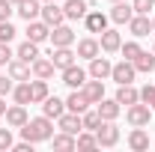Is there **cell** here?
<instances>
[{"label": "cell", "instance_id": "29", "mask_svg": "<svg viewBox=\"0 0 155 152\" xmlns=\"http://www.w3.org/2000/svg\"><path fill=\"white\" fill-rule=\"evenodd\" d=\"M30 90H33V104H42V101L51 95V90H48V81H45V78L30 81Z\"/></svg>", "mask_w": 155, "mask_h": 152}, {"label": "cell", "instance_id": "47", "mask_svg": "<svg viewBox=\"0 0 155 152\" xmlns=\"http://www.w3.org/2000/svg\"><path fill=\"white\" fill-rule=\"evenodd\" d=\"M12 3H15V6H18V3H24V0H12Z\"/></svg>", "mask_w": 155, "mask_h": 152}, {"label": "cell", "instance_id": "1", "mask_svg": "<svg viewBox=\"0 0 155 152\" xmlns=\"http://www.w3.org/2000/svg\"><path fill=\"white\" fill-rule=\"evenodd\" d=\"M21 137L30 140V143H42V140H51L54 137V125H51V116H36V119H27V125H21Z\"/></svg>", "mask_w": 155, "mask_h": 152}, {"label": "cell", "instance_id": "4", "mask_svg": "<svg viewBox=\"0 0 155 152\" xmlns=\"http://www.w3.org/2000/svg\"><path fill=\"white\" fill-rule=\"evenodd\" d=\"M96 140H98V146H116L119 143V128L114 125V119H104L96 128Z\"/></svg>", "mask_w": 155, "mask_h": 152}, {"label": "cell", "instance_id": "30", "mask_svg": "<svg viewBox=\"0 0 155 152\" xmlns=\"http://www.w3.org/2000/svg\"><path fill=\"white\" fill-rule=\"evenodd\" d=\"M15 57H18V60H24V63H33V60L39 57V45H36V42H30V39H27L24 45H18V51H15Z\"/></svg>", "mask_w": 155, "mask_h": 152}, {"label": "cell", "instance_id": "2", "mask_svg": "<svg viewBox=\"0 0 155 152\" xmlns=\"http://www.w3.org/2000/svg\"><path fill=\"white\" fill-rule=\"evenodd\" d=\"M125 119H128L131 125H149V119H152V107H149L146 101H134V104H128Z\"/></svg>", "mask_w": 155, "mask_h": 152}, {"label": "cell", "instance_id": "43", "mask_svg": "<svg viewBox=\"0 0 155 152\" xmlns=\"http://www.w3.org/2000/svg\"><path fill=\"white\" fill-rule=\"evenodd\" d=\"M12 149L15 152H33V143H30V140H21V143H15Z\"/></svg>", "mask_w": 155, "mask_h": 152}, {"label": "cell", "instance_id": "22", "mask_svg": "<svg viewBox=\"0 0 155 152\" xmlns=\"http://www.w3.org/2000/svg\"><path fill=\"white\" fill-rule=\"evenodd\" d=\"M81 90L87 93V98H90L93 104H98V101L104 98V81H98V78H93V81H87V84H84Z\"/></svg>", "mask_w": 155, "mask_h": 152}, {"label": "cell", "instance_id": "20", "mask_svg": "<svg viewBox=\"0 0 155 152\" xmlns=\"http://www.w3.org/2000/svg\"><path fill=\"white\" fill-rule=\"evenodd\" d=\"M128 146L134 152H146L149 149V134L143 131V125H134V131L128 134Z\"/></svg>", "mask_w": 155, "mask_h": 152}, {"label": "cell", "instance_id": "46", "mask_svg": "<svg viewBox=\"0 0 155 152\" xmlns=\"http://www.w3.org/2000/svg\"><path fill=\"white\" fill-rule=\"evenodd\" d=\"M152 33H155V15H152Z\"/></svg>", "mask_w": 155, "mask_h": 152}, {"label": "cell", "instance_id": "16", "mask_svg": "<svg viewBox=\"0 0 155 152\" xmlns=\"http://www.w3.org/2000/svg\"><path fill=\"white\" fill-rule=\"evenodd\" d=\"M110 69H114V63H110L107 57H93L90 60V78L104 81V78H110Z\"/></svg>", "mask_w": 155, "mask_h": 152}, {"label": "cell", "instance_id": "27", "mask_svg": "<svg viewBox=\"0 0 155 152\" xmlns=\"http://www.w3.org/2000/svg\"><path fill=\"white\" fill-rule=\"evenodd\" d=\"M30 72H33L36 78H45V81H48V78L54 75V63L45 60V57H36L33 63H30Z\"/></svg>", "mask_w": 155, "mask_h": 152}, {"label": "cell", "instance_id": "10", "mask_svg": "<svg viewBox=\"0 0 155 152\" xmlns=\"http://www.w3.org/2000/svg\"><path fill=\"white\" fill-rule=\"evenodd\" d=\"M51 42H54V48L75 45V30H72V27H66V24H57V27H51Z\"/></svg>", "mask_w": 155, "mask_h": 152}, {"label": "cell", "instance_id": "35", "mask_svg": "<svg viewBox=\"0 0 155 152\" xmlns=\"http://www.w3.org/2000/svg\"><path fill=\"white\" fill-rule=\"evenodd\" d=\"M119 51H122V60H131V63H134V57L140 54V51H143V48H140L137 42H125V45H122Z\"/></svg>", "mask_w": 155, "mask_h": 152}, {"label": "cell", "instance_id": "36", "mask_svg": "<svg viewBox=\"0 0 155 152\" xmlns=\"http://www.w3.org/2000/svg\"><path fill=\"white\" fill-rule=\"evenodd\" d=\"M15 33H18V30H15L9 21H0V42H12V39H15Z\"/></svg>", "mask_w": 155, "mask_h": 152}, {"label": "cell", "instance_id": "49", "mask_svg": "<svg viewBox=\"0 0 155 152\" xmlns=\"http://www.w3.org/2000/svg\"><path fill=\"white\" fill-rule=\"evenodd\" d=\"M152 54H155V48H152Z\"/></svg>", "mask_w": 155, "mask_h": 152}, {"label": "cell", "instance_id": "31", "mask_svg": "<svg viewBox=\"0 0 155 152\" xmlns=\"http://www.w3.org/2000/svg\"><path fill=\"white\" fill-rule=\"evenodd\" d=\"M134 69H137V72H143V75H149V72L155 69V54H149V51H140V54L134 57Z\"/></svg>", "mask_w": 155, "mask_h": 152}, {"label": "cell", "instance_id": "19", "mask_svg": "<svg viewBox=\"0 0 155 152\" xmlns=\"http://www.w3.org/2000/svg\"><path fill=\"white\" fill-rule=\"evenodd\" d=\"M6 69H9V78L12 81H30V63H24V60L12 57Z\"/></svg>", "mask_w": 155, "mask_h": 152}, {"label": "cell", "instance_id": "12", "mask_svg": "<svg viewBox=\"0 0 155 152\" xmlns=\"http://www.w3.org/2000/svg\"><path fill=\"white\" fill-rule=\"evenodd\" d=\"M98 45H101V51H104V54H116V51L122 48V36H119V30H101Z\"/></svg>", "mask_w": 155, "mask_h": 152}, {"label": "cell", "instance_id": "6", "mask_svg": "<svg viewBox=\"0 0 155 152\" xmlns=\"http://www.w3.org/2000/svg\"><path fill=\"white\" fill-rule=\"evenodd\" d=\"M134 75H137V69H134V63H131V60L114 63V69H110V78H114L116 84H131Z\"/></svg>", "mask_w": 155, "mask_h": 152}, {"label": "cell", "instance_id": "48", "mask_svg": "<svg viewBox=\"0 0 155 152\" xmlns=\"http://www.w3.org/2000/svg\"><path fill=\"white\" fill-rule=\"evenodd\" d=\"M110 3H119V0H110Z\"/></svg>", "mask_w": 155, "mask_h": 152}, {"label": "cell", "instance_id": "41", "mask_svg": "<svg viewBox=\"0 0 155 152\" xmlns=\"http://www.w3.org/2000/svg\"><path fill=\"white\" fill-rule=\"evenodd\" d=\"M152 98H155V84H146V87L140 90V101H146V104H149Z\"/></svg>", "mask_w": 155, "mask_h": 152}, {"label": "cell", "instance_id": "44", "mask_svg": "<svg viewBox=\"0 0 155 152\" xmlns=\"http://www.w3.org/2000/svg\"><path fill=\"white\" fill-rule=\"evenodd\" d=\"M0 116H6V98L0 95Z\"/></svg>", "mask_w": 155, "mask_h": 152}, {"label": "cell", "instance_id": "45", "mask_svg": "<svg viewBox=\"0 0 155 152\" xmlns=\"http://www.w3.org/2000/svg\"><path fill=\"white\" fill-rule=\"evenodd\" d=\"M149 107H152V114H155V98H152V101H149Z\"/></svg>", "mask_w": 155, "mask_h": 152}, {"label": "cell", "instance_id": "37", "mask_svg": "<svg viewBox=\"0 0 155 152\" xmlns=\"http://www.w3.org/2000/svg\"><path fill=\"white\" fill-rule=\"evenodd\" d=\"M137 15H149V9H155V0H131Z\"/></svg>", "mask_w": 155, "mask_h": 152}, {"label": "cell", "instance_id": "14", "mask_svg": "<svg viewBox=\"0 0 155 152\" xmlns=\"http://www.w3.org/2000/svg\"><path fill=\"white\" fill-rule=\"evenodd\" d=\"M128 30H131L134 39L149 36V33H152V21H149V15H137V12H134V18L128 21Z\"/></svg>", "mask_w": 155, "mask_h": 152}, {"label": "cell", "instance_id": "23", "mask_svg": "<svg viewBox=\"0 0 155 152\" xmlns=\"http://www.w3.org/2000/svg\"><path fill=\"white\" fill-rule=\"evenodd\" d=\"M42 114L51 116V119H57L60 114H66V101H60L57 95H48V98L42 101Z\"/></svg>", "mask_w": 155, "mask_h": 152}, {"label": "cell", "instance_id": "21", "mask_svg": "<svg viewBox=\"0 0 155 152\" xmlns=\"http://www.w3.org/2000/svg\"><path fill=\"white\" fill-rule=\"evenodd\" d=\"M15 12H18L24 21H36L39 15H42V6H39V0H24V3L15 6Z\"/></svg>", "mask_w": 155, "mask_h": 152}, {"label": "cell", "instance_id": "8", "mask_svg": "<svg viewBox=\"0 0 155 152\" xmlns=\"http://www.w3.org/2000/svg\"><path fill=\"white\" fill-rule=\"evenodd\" d=\"M75 57H78V51H72V45H66V48H54L51 63H54V69H69V66L78 63Z\"/></svg>", "mask_w": 155, "mask_h": 152}, {"label": "cell", "instance_id": "15", "mask_svg": "<svg viewBox=\"0 0 155 152\" xmlns=\"http://www.w3.org/2000/svg\"><path fill=\"white\" fill-rule=\"evenodd\" d=\"M131 18H134V6L131 3H125V0L114 3V9H110V21L114 24H128Z\"/></svg>", "mask_w": 155, "mask_h": 152}, {"label": "cell", "instance_id": "3", "mask_svg": "<svg viewBox=\"0 0 155 152\" xmlns=\"http://www.w3.org/2000/svg\"><path fill=\"white\" fill-rule=\"evenodd\" d=\"M39 18L45 21L48 27H57V24H66V12H63V6H60L57 0H45V6H42V15Z\"/></svg>", "mask_w": 155, "mask_h": 152}, {"label": "cell", "instance_id": "40", "mask_svg": "<svg viewBox=\"0 0 155 152\" xmlns=\"http://www.w3.org/2000/svg\"><path fill=\"white\" fill-rule=\"evenodd\" d=\"M15 57L12 54V48H9V42H0V66H9V60Z\"/></svg>", "mask_w": 155, "mask_h": 152}, {"label": "cell", "instance_id": "5", "mask_svg": "<svg viewBox=\"0 0 155 152\" xmlns=\"http://www.w3.org/2000/svg\"><path fill=\"white\" fill-rule=\"evenodd\" d=\"M57 125H60V131H66V134H81L84 131V122H81V114H72V111H66V114H60L57 116Z\"/></svg>", "mask_w": 155, "mask_h": 152}, {"label": "cell", "instance_id": "9", "mask_svg": "<svg viewBox=\"0 0 155 152\" xmlns=\"http://www.w3.org/2000/svg\"><path fill=\"white\" fill-rule=\"evenodd\" d=\"M27 39H30V42H36V45H42L45 39H51V27H48L42 18L27 21Z\"/></svg>", "mask_w": 155, "mask_h": 152}, {"label": "cell", "instance_id": "32", "mask_svg": "<svg viewBox=\"0 0 155 152\" xmlns=\"http://www.w3.org/2000/svg\"><path fill=\"white\" fill-rule=\"evenodd\" d=\"M51 143H54V149H78V140H75V134H66V131H60L51 137Z\"/></svg>", "mask_w": 155, "mask_h": 152}, {"label": "cell", "instance_id": "33", "mask_svg": "<svg viewBox=\"0 0 155 152\" xmlns=\"http://www.w3.org/2000/svg\"><path fill=\"white\" fill-rule=\"evenodd\" d=\"M81 122H84V128H87V131H96L104 119H101L98 111H84V114H81Z\"/></svg>", "mask_w": 155, "mask_h": 152}, {"label": "cell", "instance_id": "26", "mask_svg": "<svg viewBox=\"0 0 155 152\" xmlns=\"http://www.w3.org/2000/svg\"><path fill=\"white\" fill-rule=\"evenodd\" d=\"M119 111H122V104H119L116 98H101V101H98V114H101V119H116Z\"/></svg>", "mask_w": 155, "mask_h": 152}, {"label": "cell", "instance_id": "7", "mask_svg": "<svg viewBox=\"0 0 155 152\" xmlns=\"http://www.w3.org/2000/svg\"><path fill=\"white\" fill-rule=\"evenodd\" d=\"M87 78H90V72H84L81 66H69V69H63V84L66 87H72V90H81L84 84H87Z\"/></svg>", "mask_w": 155, "mask_h": 152}, {"label": "cell", "instance_id": "28", "mask_svg": "<svg viewBox=\"0 0 155 152\" xmlns=\"http://www.w3.org/2000/svg\"><path fill=\"white\" fill-rule=\"evenodd\" d=\"M12 95H15V104H33L30 81H18V87H12Z\"/></svg>", "mask_w": 155, "mask_h": 152}, {"label": "cell", "instance_id": "11", "mask_svg": "<svg viewBox=\"0 0 155 152\" xmlns=\"http://www.w3.org/2000/svg\"><path fill=\"white\" fill-rule=\"evenodd\" d=\"M63 12H66V21H78L90 12V3L87 0H63Z\"/></svg>", "mask_w": 155, "mask_h": 152}, {"label": "cell", "instance_id": "18", "mask_svg": "<svg viewBox=\"0 0 155 152\" xmlns=\"http://www.w3.org/2000/svg\"><path fill=\"white\" fill-rule=\"evenodd\" d=\"M101 54V45H98V39L93 36H87V39H81L78 42V57H84V60H93Z\"/></svg>", "mask_w": 155, "mask_h": 152}, {"label": "cell", "instance_id": "34", "mask_svg": "<svg viewBox=\"0 0 155 152\" xmlns=\"http://www.w3.org/2000/svg\"><path fill=\"white\" fill-rule=\"evenodd\" d=\"M75 140H78V149H98V140H96V131H87V128H84V131L78 134Z\"/></svg>", "mask_w": 155, "mask_h": 152}, {"label": "cell", "instance_id": "24", "mask_svg": "<svg viewBox=\"0 0 155 152\" xmlns=\"http://www.w3.org/2000/svg\"><path fill=\"white\" fill-rule=\"evenodd\" d=\"M116 101L119 104H134V101H140V90H134L131 84H119V90H116Z\"/></svg>", "mask_w": 155, "mask_h": 152}, {"label": "cell", "instance_id": "38", "mask_svg": "<svg viewBox=\"0 0 155 152\" xmlns=\"http://www.w3.org/2000/svg\"><path fill=\"white\" fill-rule=\"evenodd\" d=\"M12 146H15V140H12V131H9V128H0V152L12 149Z\"/></svg>", "mask_w": 155, "mask_h": 152}, {"label": "cell", "instance_id": "42", "mask_svg": "<svg viewBox=\"0 0 155 152\" xmlns=\"http://www.w3.org/2000/svg\"><path fill=\"white\" fill-rule=\"evenodd\" d=\"M12 87H15V84H12V78L0 75V95H9V93H12Z\"/></svg>", "mask_w": 155, "mask_h": 152}, {"label": "cell", "instance_id": "17", "mask_svg": "<svg viewBox=\"0 0 155 152\" xmlns=\"http://www.w3.org/2000/svg\"><path fill=\"white\" fill-rule=\"evenodd\" d=\"M90 104H93V101L87 98V93H84V90H75V93L66 98V111H72V114H84Z\"/></svg>", "mask_w": 155, "mask_h": 152}, {"label": "cell", "instance_id": "13", "mask_svg": "<svg viewBox=\"0 0 155 152\" xmlns=\"http://www.w3.org/2000/svg\"><path fill=\"white\" fill-rule=\"evenodd\" d=\"M84 27H87L90 33H101V30H107V15H104L101 9H93V12L84 15Z\"/></svg>", "mask_w": 155, "mask_h": 152}, {"label": "cell", "instance_id": "25", "mask_svg": "<svg viewBox=\"0 0 155 152\" xmlns=\"http://www.w3.org/2000/svg\"><path fill=\"white\" fill-rule=\"evenodd\" d=\"M27 111H24V104H15V107H6V122L12 125V128H21V125H27Z\"/></svg>", "mask_w": 155, "mask_h": 152}, {"label": "cell", "instance_id": "39", "mask_svg": "<svg viewBox=\"0 0 155 152\" xmlns=\"http://www.w3.org/2000/svg\"><path fill=\"white\" fill-rule=\"evenodd\" d=\"M15 12V3L12 0H0V21H9Z\"/></svg>", "mask_w": 155, "mask_h": 152}]
</instances>
